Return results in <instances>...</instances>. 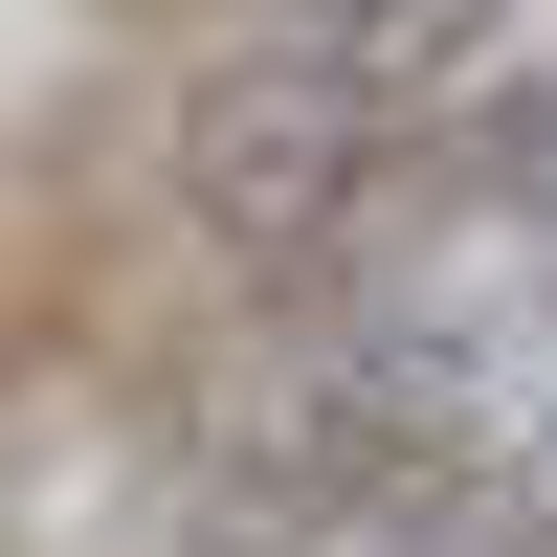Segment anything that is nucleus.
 <instances>
[{
  "instance_id": "7ed1b4c3",
  "label": "nucleus",
  "mask_w": 557,
  "mask_h": 557,
  "mask_svg": "<svg viewBox=\"0 0 557 557\" xmlns=\"http://www.w3.org/2000/svg\"><path fill=\"white\" fill-rule=\"evenodd\" d=\"M290 67H335L357 112H401V134H446L491 67H513V0H246Z\"/></svg>"
},
{
  "instance_id": "f03ea898",
  "label": "nucleus",
  "mask_w": 557,
  "mask_h": 557,
  "mask_svg": "<svg viewBox=\"0 0 557 557\" xmlns=\"http://www.w3.org/2000/svg\"><path fill=\"white\" fill-rule=\"evenodd\" d=\"M401 157H424V134L357 112L335 67H290L268 23L178 89V201H201V246H223V268H268V290H312V268L380 223V178H401Z\"/></svg>"
},
{
  "instance_id": "20e7f679",
  "label": "nucleus",
  "mask_w": 557,
  "mask_h": 557,
  "mask_svg": "<svg viewBox=\"0 0 557 557\" xmlns=\"http://www.w3.org/2000/svg\"><path fill=\"white\" fill-rule=\"evenodd\" d=\"M424 157H446V178H491V201H513V223H535V246H557V67H491V89H469V112H446V134H424Z\"/></svg>"
},
{
  "instance_id": "f257e3e1",
  "label": "nucleus",
  "mask_w": 557,
  "mask_h": 557,
  "mask_svg": "<svg viewBox=\"0 0 557 557\" xmlns=\"http://www.w3.org/2000/svg\"><path fill=\"white\" fill-rule=\"evenodd\" d=\"M312 357H335L357 401H401V424L557 557V246L491 201V178L401 157L380 223L312 268Z\"/></svg>"
}]
</instances>
